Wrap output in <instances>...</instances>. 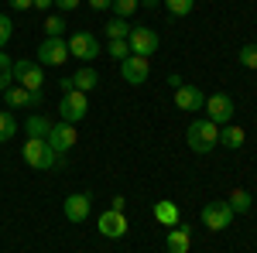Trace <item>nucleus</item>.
Here are the masks:
<instances>
[{"instance_id": "nucleus-37", "label": "nucleus", "mask_w": 257, "mask_h": 253, "mask_svg": "<svg viewBox=\"0 0 257 253\" xmlns=\"http://www.w3.org/2000/svg\"><path fill=\"white\" fill-rule=\"evenodd\" d=\"M138 4H144V7H158L161 0H138Z\"/></svg>"}, {"instance_id": "nucleus-10", "label": "nucleus", "mask_w": 257, "mask_h": 253, "mask_svg": "<svg viewBox=\"0 0 257 253\" xmlns=\"http://www.w3.org/2000/svg\"><path fill=\"white\" fill-rule=\"evenodd\" d=\"M96 229H99V236H106V239H123L131 226H127V215L120 212V209H106V212H99Z\"/></svg>"}, {"instance_id": "nucleus-12", "label": "nucleus", "mask_w": 257, "mask_h": 253, "mask_svg": "<svg viewBox=\"0 0 257 253\" xmlns=\"http://www.w3.org/2000/svg\"><path fill=\"white\" fill-rule=\"evenodd\" d=\"M89 209H93V195L89 192H72L62 202V212H65L69 222H86L89 219Z\"/></svg>"}, {"instance_id": "nucleus-5", "label": "nucleus", "mask_w": 257, "mask_h": 253, "mask_svg": "<svg viewBox=\"0 0 257 253\" xmlns=\"http://www.w3.org/2000/svg\"><path fill=\"white\" fill-rule=\"evenodd\" d=\"M41 69L45 65H38V62H31V59H18L14 62V82L24 86V89H31V93H41L45 89V72Z\"/></svg>"}, {"instance_id": "nucleus-33", "label": "nucleus", "mask_w": 257, "mask_h": 253, "mask_svg": "<svg viewBox=\"0 0 257 253\" xmlns=\"http://www.w3.org/2000/svg\"><path fill=\"white\" fill-rule=\"evenodd\" d=\"M89 7H93V11H110L113 0H89Z\"/></svg>"}, {"instance_id": "nucleus-25", "label": "nucleus", "mask_w": 257, "mask_h": 253, "mask_svg": "<svg viewBox=\"0 0 257 253\" xmlns=\"http://www.w3.org/2000/svg\"><path fill=\"white\" fill-rule=\"evenodd\" d=\"M165 7H168V14H175V18H189L192 7H196V0H165Z\"/></svg>"}, {"instance_id": "nucleus-23", "label": "nucleus", "mask_w": 257, "mask_h": 253, "mask_svg": "<svg viewBox=\"0 0 257 253\" xmlns=\"http://www.w3.org/2000/svg\"><path fill=\"white\" fill-rule=\"evenodd\" d=\"M14 134H18V120H14V113L0 110V144H7Z\"/></svg>"}, {"instance_id": "nucleus-13", "label": "nucleus", "mask_w": 257, "mask_h": 253, "mask_svg": "<svg viewBox=\"0 0 257 253\" xmlns=\"http://www.w3.org/2000/svg\"><path fill=\"white\" fill-rule=\"evenodd\" d=\"M120 76H123L127 86H144L148 76H151V65H148V59H141V55H127V59L120 62Z\"/></svg>"}, {"instance_id": "nucleus-9", "label": "nucleus", "mask_w": 257, "mask_h": 253, "mask_svg": "<svg viewBox=\"0 0 257 253\" xmlns=\"http://www.w3.org/2000/svg\"><path fill=\"white\" fill-rule=\"evenodd\" d=\"M202 110H206V120H213L216 127H223V123L233 120V110L237 106H233V99L226 96V93H213V96H206V106Z\"/></svg>"}, {"instance_id": "nucleus-20", "label": "nucleus", "mask_w": 257, "mask_h": 253, "mask_svg": "<svg viewBox=\"0 0 257 253\" xmlns=\"http://www.w3.org/2000/svg\"><path fill=\"white\" fill-rule=\"evenodd\" d=\"M14 86V59L7 52H0V96Z\"/></svg>"}, {"instance_id": "nucleus-2", "label": "nucleus", "mask_w": 257, "mask_h": 253, "mask_svg": "<svg viewBox=\"0 0 257 253\" xmlns=\"http://www.w3.org/2000/svg\"><path fill=\"white\" fill-rule=\"evenodd\" d=\"M21 154H24V164L35 168V171H48V168H55V161H59V154L52 151V144L41 140V137H28Z\"/></svg>"}, {"instance_id": "nucleus-7", "label": "nucleus", "mask_w": 257, "mask_h": 253, "mask_svg": "<svg viewBox=\"0 0 257 253\" xmlns=\"http://www.w3.org/2000/svg\"><path fill=\"white\" fill-rule=\"evenodd\" d=\"M86 113H89V99H86V93H79V89H72V93H65V96L59 99V117L65 120V123H79Z\"/></svg>"}, {"instance_id": "nucleus-3", "label": "nucleus", "mask_w": 257, "mask_h": 253, "mask_svg": "<svg viewBox=\"0 0 257 253\" xmlns=\"http://www.w3.org/2000/svg\"><path fill=\"white\" fill-rule=\"evenodd\" d=\"M233 209L226 205V202H206L202 209H199V219H202V226L206 229H213V233H223V229H230L233 226Z\"/></svg>"}, {"instance_id": "nucleus-29", "label": "nucleus", "mask_w": 257, "mask_h": 253, "mask_svg": "<svg viewBox=\"0 0 257 253\" xmlns=\"http://www.w3.org/2000/svg\"><path fill=\"white\" fill-rule=\"evenodd\" d=\"M11 35H14V21L7 18V14H0V52H4V45L11 41Z\"/></svg>"}, {"instance_id": "nucleus-36", "label": "nucleus", "mask_w": 257, "mask_h": 253, "mask_svg": "<svg viewBox=\"0 0 257 253\" xmlns=\"http://www.w3.org/2000/svg\"><path fill=\"white\" fill-rule=\"evenodd\" d=\"M168 82H172V89H178V86H182V82H185V79L178 76V72H172V76H168Z\"/></svg>"}, {"instance_id": "nucleus-18", "label": "nucleus", "mask_w": 257, "mask_h": 253, "mask_svg": "<svg viewBox=\"0 0 257 253\" xmlns=\"http://www.w3.org/2000/svg\"><path fill=\"white\" fill-rule=\"evenodd\" d=\"M219 144H223L226 151H240V147L247 144V130H243V127H230V123H223V127H219Z\"/></svg>"}, {"instance_id": "nucleus-19", "label": "nucleus", "mask_w": 257, "mask_h": 253, "mask_svg": "<svg viewBox=\"0 0 257 253\" xmlns=\"http://www.w3.org/2000/svg\"><path fill=\"white\" fill-rule=\"evenodd\" d=\"M4 99L11 103V106H38L41 103V93H31V89H24V86H11Z\"/></svg>"}, {"instance_id": "nucleus-17", "label": "nucleus", "mask_w": 257, "mask_h": 253, "mask_svg": "<svg viewBox=\"0 0 257 253\" xmlns=\"http://www.w3.org/2000/svg\"><path fill=\"white\" fill-rule=\"evenodd\" d=\"M155 219H158L161 226H178L182 222V212H178V205L172 202V198H161V202H155Z\"/></svg>"}, {"instance_id": "nucleus-14", "label": "nucleus", "mask_w": 257, "mask_h": 253, "mask_svg": "<svg viewBox=\"0 0 257 253\" xmlns=\"http://www.w3.org/2000/svg\"><path fill=\"white\" fill-rule=\"evenodd\" d=\"M175 106L182 113H199L202 106H206V93L199 89V86H189V82H182L175 89Z\"/></svg>"}, {"instance_id": "nucleus-4", "label": "nucleus", "mask_w": 257, "mask_h": 253, "mask_svg": "<svg viewBox=\"0 0 257 253\" xmlns=\"http://www.w3.org/2000/svg\"><path fill=\"white\" fill-rule=\"evenodd\" d=\"M127 48H131V55H141V59H151L155 52L161 48V38L155 28H131V35H127Z\"/></svg>"}, {"instance_id": "nucleus-16", "label": "nucleus", "mask_w": 257, "mask_h": 253, "mask_svg": "<svg viewBox=\"0 0 257 253\" xmlns=\"http://www.w3.org/2000/svg\"><path fill=\"white\" fill-rule=\"evenodd\" d=\"M72 86H76L79 93H86V96H89V93L99 86V72H96V69H89V65H79V69L72 72Z\"/></svg>"}, {"instance_id": "nucleus-28", "label": "nucleus", "mask_w": 257, "mask_h": 253, "mask_svg": "<svg viewBox=\"0 0 257 253\" xmlns=\"http://www.w3.org/2000/svg\"><path fill=\"white\" fill-rule=\"evenodd\" d=\"M65 18H45V38H62Z\"/></svg>"}, {"instance_id": "nucleus-6", "label": "nucleus", "mask_w": 257, "mask_h": 253, "mask_svg": "<svg viewBox=\"0 0 257 253\" xmlns=\"http://www.w3.org/2000/svg\"><path fill=\"white\" fill-rule=\"evenodd\" d=\"M99 52H103V45H99L96 35H89V31H76V35L69 38V59L93 62Z\"/></svg>"}, {"instance_id": "nucleus-24", "label": "nucleus", "mask_w": 257, "mask_h": 253, "mask_svg": "<svg viewBox=\"0 0 257 253\" xmlns=\"http://www.w3.org/2000/svg\"><path fill=\"white\" fill-rule=\"evenodd\" d=\"M24 127H28V137H41V140H45V137H48V130H52V120L28 117V123H24Z\"/></svg>"}, {"instance_id": "nucleus-21", "label": "nucleus", "mask_w": 257, "mask_h": 253, "mask_svg": "<svg viewBox=\"0 0 257 253\" xmlns=\"http://www.w3.org/2000/svg\"><path fill=\"white\" fill-rule=\"evenodd\" d=\"M226 205H230L233 212H247V209L254 205V195L247 192V188H233V192H230V198H226Z\"/></svg>"}, {"instance_id": "nucleus-32", "label": "nucleus", "mask_w": 257, "mask_h": 253, "mask_svg": "<svg viewBox=\"0 0 257 253\" xmlns=\"http://www.w3.org/2000/svg\"><path fill=\"white\" fill-rule=\"evenodd\" d=\"M11 4V11H28V7H35L31 0H7Z\"/></svg>"}, {"instance_id": "nucleus-35", "label": "nucleus", "mask_w": 257, "mask_h": 253, "mask_svg": "<svg viewBox=\"0 0 257 253\" xmlns=\"http://www.w3.org/2000/svg\"><path fill=\"white\" fill-rule=\"evenodd\" d=\"M31 4H35L38 11H52V4H55V0H31Z\"/></svg>"}, {"instance_id": "nucleus-27", "label": "nucleus", "mask_w": 257, "mask_h": 253, "mask_svg": "<svg viewBox=\"0 0 257 253\" xmlns=\"http://www.w3.org/2000/svg\"><path fill=\"white\" fill-rule=\"evenodd\" d=\"M237 59H240V65H243V69H254V72H257V45H243Z\"/></svg>"}, {"instance_id": "nucleus-1", "label": "nucleus", "mask_w": 257, "mask_h": 253, "mask_svg": "<svg viewBox=\"0 0 257 253\" xmlns=\"http://www.w3.org/2000/svg\"><path fill=\"white\" fill-rule=\"evenodd\" d=\"M185 144L196 151V154H209L219 144V127L213 120H192L185 127Z\"/></svg>"}, {"instance_id": "nucleus-30", "label": "nucleus", "mask_w": 257, "mask_h": 253, "mask_svg": "<svg viewBox=\"0 0 257 253\" xmlns=\"http://www.w3.org/2000/svg\"><path fill=\"white\" fill-rule=\"evenodd\" d=\"M127 55H131V48H127V41H110V59L123 62Z\"/></svg>"}, {"instance_id": "nucleus-31", "label": "nucleus", "mask_w": 257, "mask_h": 253, "mask_svg": "<svg viewBox=\"0 0 257 253\" xmlns=\"http://www.w3.org/2000/svg\"><path fill=\"white\" fill-rule=\"evenodd\" d=\"M79 4H82V0H55V7H59V11H76Z\"/></svg>"}, {"instance_id": "nucleus-22", "label": "nucleus", "mask_w": 257, "mask_h": 253, "mask_svg": "<svg viewBox=\"0 0 257 253\" xmlns=\"http://www.w3.org/2000/svg\"><path fill=\"white\" fill-rule=\"evenodd\" d=\"M127 35H131V21H123V18L106 21V38L110 41H127Z\"/></svg>"}, {"instance_id": "nucleus-11", "label": "nucleus", "mask_w": 257, "mask_h": 253, "mask_svg": "<svg viewBox=\"0 0 257 253\" xmlns=\"http://www.w3.org/2000/svg\"><path fill=\"white\" fill-rule=\"evenodd\" d=\"M45 140L52 144V151H55V154H65V151H72V147H76L79 134H76V127H72V123L59 120V123H52V130H48Z\"/></svg>"}, {"instance_id": "nucleus-15", "label": "nucleus", "mask_w": 257, "mask_h": 253, "mask_svg": "<svg viewBox=\"0 0 257 253\" xmlns=\"http://www.w3.org/2000/svg\"><path fill=\"white\" fill-rule=\"evenodd\" d=\"M165 250H168V253H189V250H192V233H189L182 222L172 226L168 236H165Z\"/></svg>"}, {"instance_id": "nucleus-8", "label": "nucleus", "mask_w": 257, "mask_h": 253, "mask_svg": "<svg viewBox=\"0 0 257 253\" xmlns=\"http://www.w3.org/2000/svg\"><path fill=\"white\" fill-rule=\"evenodd\" d=\"M38 65H55V69H59V65H65V62H69V41L65 38H45L38 45Z\"/></svg>"}, {"instance_id": "nucleus-26", "label": "nucleus", "mask_w": 257, "mask_h": 253, "mask_svg": "<svg viewBox=\"0 0 257 253\" xmlns=\"http://www.w3.org/2000/svg\"><path fill=\"white\" fill-rule=\"evenodd\" d=\"M117 18H134V11H138V0H113V7H110Z\"/></svg>"}, {"instance_id": "nucleus-34", "label": "nucleus", "mask_w": 257, "mask_h": 253, "mask_svg": "<svg viewBox=\"0 0 257 253\" xmlns=\"http://www.w3.org/2000/svg\"><path fill=\"white\" fill-rule=\"evenodd\" d=\"M59 89H62V96H65V93H72V89H76V86H72V76H65L59 82Z\"/></svg>"}]
</instances>
